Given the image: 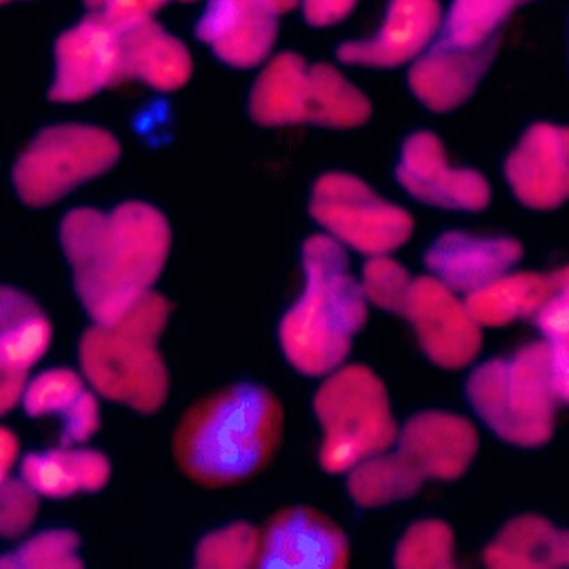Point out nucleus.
Segmentation results:
<instances>
[{"label":"nucleus","mask_w":569,"mask_h":569,"mask_svg":"<svg viewBox=\"0 0 569 569\" xmlns=\"http://www.w3.org/2000/svg\"><path fill=\"white\" fill-rule=\"evenodd\" d=\"M60 244L73 287L93 322H109L153 291L171 249L164 213L147 202H122L109 211L71 209L60 222Z\"/></svg>","instance_id":"obj_1"},{"label":"nucleus","mask_w":569,"mask_h":569,"mask_svg":"<svg viewBox=\"0 0 569 569\" xmlns=\"http://www.w3.org/2000/svg\"><path fill=\"white\" fill-rule=\"evenodd\" d=\"M282 405L264 387L231 385L198 400L173 436V458L202 487H231L253 478L282 440Z\"/></svg>","instance_id":"obj_2"},{"label":"nucleus","mask_w":569,"mask_h":569,"mask_svg":"<svg viewBox=\"0 0 569 569\" xmlns=\"http://www.w3.org/2000/svg\"><path fill=\"white\" fill-rule=\"evenodd\" d=\"M302 273V293L282 316L278 336L289 365L316 378L345 365L369 302L349 269L347 247L329 233L305 240Z\"/></svg>","instance_id":"obj_3"},{"label":"nucleus","mask_w":569,"mask_h":569,"mask_svg":"<svg viewBox=\"0 0 569 569\" xmlns=\"http://www.w3.org/2000/svg\"><path fill=\"white\" fill-rule=\"evenodd\" d=\"M171 305L144 293L129 311L109 322H93L80 338V369L98 396L122 402L138 413H153L169 393V371L158 340Z\"/></svg>","instance_id":"obj_4"},{"label":"nucleus","mask_w":569,"mask_h":569,"mask_svg":"<svg viewBox=\"0 0 569 569\" xmlns=\"http://www.w3.org/2000/svg\"><path fill=\"white\" fill-rule=\"evenodd\" d=\"M476 416L509 445L540 447L553 433L556 405L551 349L547 340L529 342L507 358L476 367L465 385Z\"/></svg>","instance_id":"obj_5"},{"label":"nucleus","mask_w":569,"mask_h":569,"mask_svg":"<svg viewBox=\"0 0 569 569\" xmlns=\"http://www.w3.org/2000/svg\"><path fill=\"white\" fill-rule=\"evenodd\" d=\"M249 113L262 127L320 124L353 129L369 120V98L327 62L309 64L300 53L271 56L249 93Z\"/></svg>","instance_id":"obj_6"},{"label":"nucleus","mask_w":569,"mask_h":569,"mask_svg":"<svg viewBox=\"0 0 569 569\" xmlns=\"http://www.w3.org/2000/svg\"><path fill=\"white\" fill-rule=\"evenodd\" d=\"M313 411L322 427L320 465L347 473L358 462L396 445L398 425L382 380L365 365H340L322 376Z\"/></svg>","instance_id":"obj_7"},{"label":"nucleus","mask_w":569,"mask_h":569,"mask_svg":"<svg viewBox=\"0 0 569 569\" xmlns=\"http://www.w3.org/2000/svg\"><path fill=\"white\" fill-rule=\"evenodd\" d=\"M120 158V142L107 129L64 122L42 129L13 164L11 180L29 207H47L71 189L107 173Z\"/></svg>","instance_id":"obj_8"},{"label":"nucleus","mask_w":569,"mask_h":569,"mask_svg":"<svg viewBox=\"0 0 569 569\" xmlns=\"http://www.w3.org/2000/svg\"><path fill=\"white\" fill-rule=\"evenodd\" d=\"M309 213L342 247L367 258L393 253L413 231V220L402 207L387 202L365 180L345 171L316 180Z\"/></svg>","instance_id":"obj_9"},{"label":"nucleus","mask_w":569,"mask_h":569,"mask_svg":"<svg viewBox=\"0 0 569 569\" xmlns=\"http://www.w3.org/2000/svg\"><path fill=\"white\" fill-rule=\"evenodd\" d=\"M120 29L102 13L87 11L76 24L64 29L53 47V80L49 98L53 102H82L107 87L122 82Z\"/></svg>","instance_id":"obj_10"},{"label":"nucleus","mask_w":569,"mask_h":569,"mask_svg":"<svg viewBox=\"0 0 569 569\" xmlns=\"http://www.w3.org/2000/svg\"><path fill=\"white\" fill-rule=\"evenodd\" d=\"M405 316L416 329L425 356L445 369H462L482 347V327L473 320L465 298L438 278H413Z\"/></svg>","instance_id":"obj_11"},{"label":"nucleus","mask_w":569,"mask_h":569,"mask_svg":"<svg viewBox=\"0 0 569 569\" xmlns=\"http://www.w3.org/2000/svg\"><path fill=\"white\" fill-rule=\"evenodd\" d=\"M347 562L342 529L316 509H282L260 529L258 569H342Z\"/></svg>","instance_id":"obj_12"},{"label":"nucleus","mask_w":569,"mask_h":569,"mask_svg":"<svg viewBox=\"0 0 569 569\" xmlns=\"http://www.w3.org/2000/svg\"><path fill=\"white\" fill-rule=\"evenodd\" d=\"M396 178L409 196L431 207L478 211L491 198L482 173L447 164L445 147L431 131H416L405 140Z\"/></svg>","instance_id":"obj_13"},{"label":"nucleus","mask_w":569,"mask_h":569,"mask_svg":"<svg viewBox=\"0 0 569 569\" xmlns=\"http://www.w3.org/2000/svg\"><path fill=\"white\" fill-rule=\"evenodd\" d=\"M445 24L440 0H389L378 31L342 42L338 60L356 67L391 69L413 62L438 38Z\"/></svg>","instance_id":"obj_14"},{"label":"nucleus","mask_w":569,"mask_h":569,"mask_svg":"<svg viewBox=\"0 0 569 569\" xmlns=\"http://www.w3.org/2000/svg\"><path fill=\"white\" fill-rule=\"evenodd\" d=\"M513 196L529 209H556L569 200V127L531 124L505 162Z\"/></svg>","instance_id":"obj_15"},{"label":"nucleus","mask_w":569,"mask_h":569,"mask_svg":"<svg viewBox=\"0 0 569 569\" xmlns=\"http://www.w3.org/2000/svg\"><path fill=\"white\" fill-rule=\"evenodd\" d=\"M280 16L260 0H204L196 36L236 69H253L273 56Z\"/></svg>","instance_id":"obj_16"},{"label":"nucleus","mask_w":569,"mask_h":569,"mask_svg":"<svg viewBox=\"0 0 569 569\" xmlns=\"http://www.w3.org/2000/svg\"><path fill=\"white\" fill-rule=\"evenodd\" d=\"M396 451L422 480H456L478 451V433L462 416L420 411L398 429Z\"/></svg>","instance_id":"obj_17"},{"label":"nucleus","mask_w":569,"mask_h":569,"mask_svg":"<svg viewBox=\"0 0 569 569\" xmlns=\"http://www.w3.org/2000/svg\"><path fill=\"white\" fill-rule=\"evenodd\" d=\"M496 44V38L482 44H458L440 38L411 62L409 89L431 111L460 107L491 64Z\"/></svg>","instance_id":"obj_18"},{"label":"nucleus","mask_w":569,"mask_h":569,"mask_svg":"<svg viewBox=\"0 0 569 569\" xmlns=\"http://www.w3.org/2000/svg\"><path fill=\"white\" fill-rule=\"evenodd\" d=\"M522 258V247L505 236H473L447 231L425 253L429 273L462 298L511 271Z\"/></svg>","instance_id":"obj_19"},{"label":"nucleus","mask_w":569,"mask_h":569,"mask_svg":"<svg viewBox=\"0 0 569 569\" xmlns=\"http://www.w3.org/2000/svg\"><path fill=\"white\" fill-rule=\"evenodd\" d=\"M120 42L122 82L140 80L156 91H176L189 82L193 60L187 44L156 18L122 29Z\"/></svg>","instance_id":"obj_20"},{"label":"nucleus","mask_w":569,"mask_h":569,"mask_svg":"<svg viewBox=\"0 0 569 569\" xmlns=\"http://www.w3.org/2000/svg\"><path fill=\"white\" fill-rule=\"evenodd\" d=\"M109 458L96 449L60 445L49 451L27 453L20 478L40 498H69L80 491H98L109 482Z\"/></svg>","instance_id":"obj_21"},{"label":"nucleus","mask_w":569,"mask_h":569,"mask_svg":"<svg viewBox=\"0 0 569 569\" xmlns=\"http://www.w3.org/2000/svg\"><path fill=\"white\" fill-rule=\"evenodd\" d=\"M482 558L491 569L569 567V531L556 529L542 516H518L487 545Z\"/></svg>","instance_id":"obj_22"},{"label":"nucleus","mask_w":569,"mask_h":569,"mask_svg":"<svg viewBox=\"0 0 569 569\" xmlns=\"http://www.w3.org/2000/svg\"><path fill=\"white\" fill-rule=\"evenodd\" d=\"M549 291V276L507 271L493 282L465 296L473 320L485 327H505L513 320H533Z\"/></svg>","instance_id":"obj_23"},{"label":"nucleus","mask_w":569,"mask_h":569,"mask_svg":"<svg viewBox=\"0 0 569 569\" xmlns=\"http://www.w3.org/2000/svg\"><path fill=\"white\" fill-rule=\"evenodd\" d=\"M51 345V322L27 293L0 284V360L31 371Z\"/></svg>","instance_id":"obj_24"},{"label":"nucleus","mask_w":569,"mask_h":569,"mask_svg":"<svg viewBox=\"0 0 569 569\" xmlns=\"http://www.w3.org/2000/svg\"><path fill=\"white\" fill-rule=\"evenodd\" d=\"M422 476L393 449L380 451L347 471V489L360 507H382L411 498Z\"/></svg>","instance_id":"obj_25"},{"label":"nucleus","mask_w":569,"mask_h":569,"mask_svg":"<svg viewBox=\"0 0 569 569\" xmlns=\"http://www.w3.org/2000/svg\"><path fill=\"white\" fill-rule=\"evenodd\" d=\"M529 0H451L442 38L458 44H482L496 38L498 27L509 13Z\"/></svg>","instance_id":"obj_26"},{"label":"nucleus","mask_w":569,"mask_h":569,"mask_svg":"<svg viewBox=\"0 0 569 569\" xmlns=\"http://www.w3.org/2000/svg\"><path fill=\"white\" fill-rule=\"evenodd\" d=\"M393 565L398 569H453V533L442 520L413 522L400 538Z\"/></svg>","instance_id":"obj_27"},{"label":"nucleus","mask_w":569,"mask_h":569,"mask_svg":"<svg viewBox=\"0 0 569 569\" xmlns=\"http://www.w3.org/2000/svg\"><path fill=\"white\" fill-rule=\"evenodd\" d=\"M80 538L71 529H49L27 538L20 547L0 556V569H78Z\"/></svg>","instance_id":"obj_28"},{"label":"nucleus","mask_w":569,"mask_h":569,"mask_svg":"<svg viewBox=\"0 0 569 569\" xmlns=\"http://www.w3.org/2000/svg\"><path fill=\"white\" fill-rule=\"evenodd\" d=\"M260 529L249 522H231L204 536L196 547L198 569H251L258 558Z\"/></svg>","instance_id":"obj_29"},{"label":"nucleus","mask_w":569,"mask_h":569,"mask_svg":"<svg viewBox=\"0 0 569 569\" xmlns=\"http://www.w3.org/2000/svg\"><path fill=\"white\" fill-rule=\"evenodd\" d=\"M411 284L413 278L398 260L391 258V253L369 256L360 273V287L367 302L393 313H405Z\"/></svg>","instance_id":"obj_30"},{"label":"nucleus","mask_w":569,"mask_h":569,"mask_svg":"<svg viewBox=\"0 0 569 569\" xmlns=\"http://www.w3.org/2000/svg\"><path fill=\"white\" fill-rule=\"evenodd\" d=\"M84 391V378L73 369H47L36 378H29L22 407L31 418L62 416L69 405Z\"/></svg>","instance_id":"obj_31"},{"label":"nucleus","mask_w":569,"mask_h":569,"mask_svg":"<svg viewBox=\"0 0 569 569\" xmlns=\"http://www.w3.org/2000/svg\"><path fill=\"white\" fill-rule=\"evenodd\" d=\"M533 325L549 345L569 340V264L549 276V291L533 316Z\"/></svg>","instance_id":"obj_32"},{"label":"nucleus","mask_w":569,"mask_h":569,"mask_svg":"<svg viewBox=\"0 0 569 569\" xmlns=\"http://www.w3.org/2000/svg\"><path fill=\"white\" fill-rule=\"evenodd\" d=\"M40 496L20 478L0 485V538L22 536L36 520Z\"/></svg>","instance_id":"obj_33"},{"label":"nucleus","mask_w":569,"mask_h":569,"mask_svg":"<svg viewBox=\"0 0 569 569\" xmlns=\"http://www.w3.org/2000/svg\"><path fill=\"white\" fill-rule=\"evenodd\" d=\"M60 445H82L100 429V407L93 391H82L60 416Z\"/></svg>","instance_id":"obj_34"},{"label":"nucleus","mask_w":569,"mask_h":569,"mask_svg":"<svg viewBox=\"0 0 569 569\" xmlns=\"http://www.w3.org/2000/svg\"><path fill=\"white\" fill-rule=\"evenodd\" d=\"M169 0H107L100 13L122 31L127 27L156 18V13Z\"/></svg>","instance_id":"obj_35"},{"label":"nucleus","mask_w":569,"mask_h":569,"mask_svg":"<svg viewBox=\"0 0 569 569\" xmlns=\"http://www.w3.org/2000/svg\"><path fill=\"white\" fill-rule=\"evenodd\" d=\"M358 0H300V11L311 27H331L342 22Z\"/></svg>","instance_id":"obj_36"},{"label":"nucleus","mask_w":569,"mask_h":569,"mask_svg":"<svg viewBox=\"0 0 569 569\" xmlns=\"http://www.w3.org/2000/svg\"><path fill=\"white\" fill-rule=\"evenodd\" d=\"M27 382H29V371H22L0 360V416L22 405Z\"/></svg>","instance_id":"obj_37"},{"label":"nucleus","mask_w":569,"mask_h":569,"mask_svg":"<svg viewBox=\"0 0 569 569\" xmlns=\"http://www.w3.org/2000/svg\"><path fill=\"white\" fill-rule=\"evenodd\" d=\"M549 349H551V380H553L556 396L560 402L569 405V340L549 345Z\"/></svg>","instance_id":"obj_38"},{"label":"nucleus","mask_w":569,"mask_h":569,"mask_svg":"<svg viewBox=\"0 0 569 569\" xmlns=\"http://www.w3.org/2000/svg\"><path fill=\"white\" fill-rule=\"evenodd\" d=\"M20 453V442L16 433L7 427H0V485L11 478V471L18 462Z\"/></svg>","instance_id":"obj_39"},{"label":"nucleus","mask_w":569,"mask_h":569,"mask_svg":"<svg viewBox=\"0 0 569 569\" xmlns=\"http://www.w3.org/2000/svg\"><path fill=\"white\" fill-rule=\"evenodd\" d=\"M260 2L267 4L269 9H273L278 16H284L291 9H298V4H300V0H260Z\"/></svg>","instance_id":"obj_40"},{"label":"nucleus","mask_w":569,"mask_h":569,"mask_svg":"<svg viewBox=\"0 0 569 569\" xmlns=\"http://www.w3.org/2000/svg\"><path fill=\"white\" fill-rule=\"evenodd\" d=\"M7 2H18V0H0V4H7Z\"/></svg>","instance_id":"obj_41"},{"label":"nucleus","mask_w":569,"mask_h":569,"mask_svg":"<svg viewBox=\"0 0 569 569\" xmlns=\"http://www.w3.org/2000/svg\"><path fill=\"white\" fill-rule=\"evenodd\" d=\"M184 2H193V0H184Z\"/></svg>","instance_id":"obj_42"}]
</instances>
